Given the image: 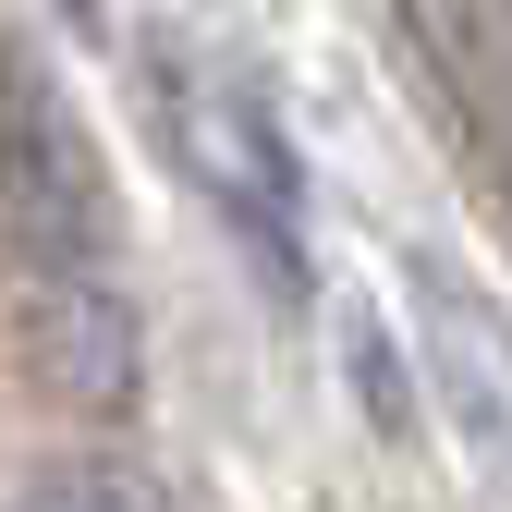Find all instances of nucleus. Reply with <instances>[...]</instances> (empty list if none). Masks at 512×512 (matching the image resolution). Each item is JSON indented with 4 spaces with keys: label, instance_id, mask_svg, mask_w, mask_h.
<instances>
[{
    "label": "nucleus",
    "instance_id": "obj_1",
    "mask_svg": "<svg viewBox=\"0 0 512 512\" xmlns=\"http://www.w3.org/2000/svg\"><path fill=\"white\" fill-rule=\"evenodd\" d=\"M0 232L25 244L37 281H110V244H122L98 135L74 122V86L25 37H0Z\"/></svg>",
    "mask_w": 512,
    "mask_h": 512
},
{
    "label": "nucleus",
    "instance_id": "obj_2",
    "mask_svg": "<svg viewBox=\"0 0 512 512\" xmlns=\"http://www.w3.org/2000/svg\"><path fill=\"white\" fill-rule=\"evenodd\" d=\"M159 122H171V159L208 183V208L244 232V256L281 293H305V171H293V135H281L269 86L232 74V61L171 49L159 61Z\"/></svg>",
    "mask_w": 512,
    "mask_h": 512
},
{
    "label": "nucleus",
    "instance_id": "obj_3",
    "mask_svg": "<svg viewBox=\"0 0 512 512\" xmlns=\"http://www.w3.org/2000/svg\"><path fill=\"white\" fill-rule=\"evenodd\" d=\"M25 354H37V378H49L74 415H135V391H147L135 305H122L110 281H37V305H25Z\"/></svg>",
    "mask_w": 512,
    "mask_h": 512
},
{
    "label": "nucleus",
    "instance_id": "obj_4",
    "mask_svg": "<svg viewBox=\"0 0 512 512\" xmlns=\"http://www.w3.org/2000/svg\"><path fill=\"white\" fill-rule=\"evenodd\" d=\"M403 37L427 61L439 110L488 147L500 122H512V0H403Z\"/></svg>",
    "mask_w": 512,
    "mask_h": 512
},
{
    "label": "nucleus",
    "instance_id": "obj_5",
    "mask_svg": "<svg viewBox=\"0 0 512 512\" xmlns=\"http://www.w3.org/2000/svg\"><path fill=\"white\" fill-rule=\"evenodd\" d=\"M415 293H427V378L464 403V439H476V452L512 464V354H500V330L464 305L452 269H415Z\"/></svg>",
    "mask_w": 512,
    "mask_h": 512
},
{
    "label": "nucleus",
    "instance_id": "obj_6",
    "mask_svg": "<svg viewBox=\"0 0 512 512\" xmlns=\"http://www.w3.org/2000/svg\"><path fill=\"white\" fill-rule=\"evenodd\" d=\"M342 391L366 403V427L391 439V452H415V439H427V403H415V366H403V330H391L378 305H354V317H342Z\"/></svg>",
    "mask_w": 512,
    "mask_h": 512
},
{
    "label": "nucleus",
    "instance_id": "obj_7",
    "mask_svg": "<svg viewBox=\"0 0 512 512\" xmlns=\"http://www.w3.org/2000/svg\"><path fill=\"white\" fill-rule=\"evenodd\" d=\"M13 512H171V488L147 464H122V452H61V464L25 476Z\"/></svg>",
    "mask_w": 512,
    "mask_h": 512
},
{
    "label": "nucleus",
    "instance_id": "obj_8",
    "mask_svg": "<svg viewBox=\"0 0 512 512\" xmlns=\"http://www.w3.org/2000/svg\"><path fill=\"white\" fill-rule=\"evenodd\" d=\"M476 159H488V183H500V208H512V122H500V135H488Z\"/></svg>",
    "mask_w": 512,
    "mask_h": 512
},
{
    "label": "nucleus",
    "instance_id": "obj_9",
    "mask_svg": "<svg viewBox=\"0 0 512 512\" xmlns=\"http://www.w3.org/2000/svg\"><path fill=\"white\" fill-rule=\"evenodd\" d=\"M61 13H74V25H86V37H98V25H110V13H98V0H61Z\"/></svg>",
    "mask_w": 512,
    "mask_h": 512
}]
</instances>
